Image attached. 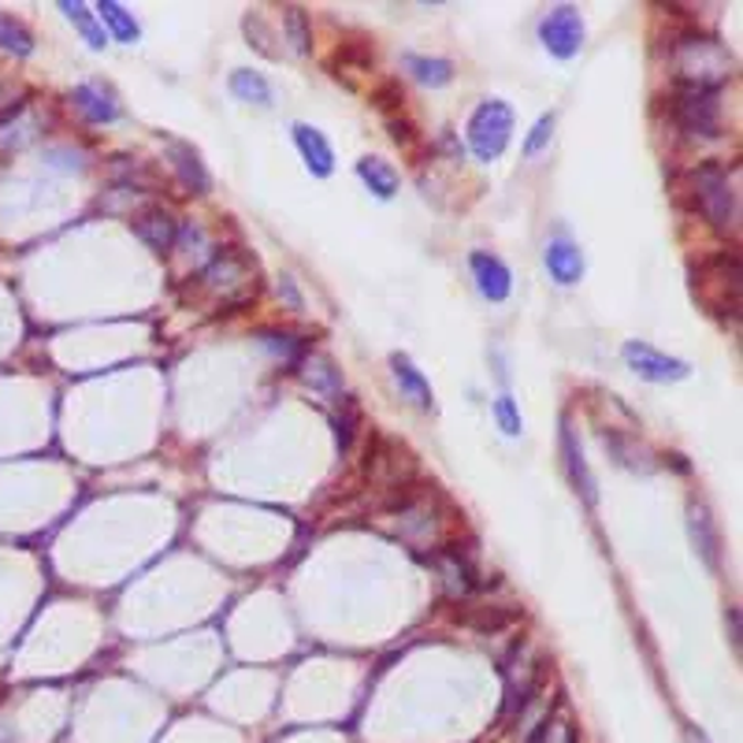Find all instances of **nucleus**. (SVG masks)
<instances>
[{"label":"nucleus","mask_w":743,"mask_h":743,"mask_svg":"<svg viewBox=\"0 0 743 743\" xmlns=\"http://www.w3.org/2000/svg\"><path fill=\"white\" fill-rule=\"evenodd\" d=\"M543 261H546L551 279L562 283V287H573V283H580V276H584V253H580V246H573L569 238H554L551 246H546Z\"/></svg>","instance_id":"15"},{"label":"nucleus","mask_w":743,"mask_h":743,"mask_svg":"<svg viewBox=\"0 0 743 743\" xmlns=\"http://www.w3.org/2000/svg\"><path fill=\"white\" fill-rule=\"evenodd\" d=\"M468 264H473V276H476V287H480V294L487 301H506L513 290V276L510 268H506L502 261L491 257V253H480L476 250L473 257H468Z\"/></svg>","instance_id":"10"},{"label":"nucleus","mask_w":743,"mask_h":743,"mask_svg":"<svg viewBox=\"0 0 743 743\" xmlns=\"http://www.w3.org/2000/svg\"><path fill=\"white\" fill-rule=\"evenodd\" d=\"M231 94L238 100H246V105H268L272 86L264 83V75H257V71H234V75H231Z\"/></svg>","instance_id":"22"},{"label":"nucleus","mask_w":743,"mask_h":743,"mask_svg":"<svg viewBox=\"0 0 743 743\" xmlns=\"http://www.w3.org/2000/svg\"><path fill=\"white\" fill-rule=\"evenodd\" d=\"M386 524H391L394 535H402L405 543H427V539H435V532H439L435 510L424 498H405V502H399L386 513Z\"/></svg>","instance_id":"9"},{"label":"nucleus","mask_w":743,"mask_h":743,"mask_svg":"<svg viewBox=\"0 0 743 743\" xmlns=\"http://www.w3.org/2000/svg\"><path fill=\"white\" fill-rule=\"evenodd\" d=\"M495 421H498V427H502L506 435H510V439H517V435L524 432L521 413H517V405H513L510 394H502V399L495 402Z\"/></svg>","instance_id":"30"},{"label":"nucleus","mask_w":743,"mask_h":743,"mask_svg":"<svg viewBox=\"0 0 743 743\" xmlns=\"http://www.w3.org/2000/svg\"><path fill=\"white\" fill-rule=\"evenodd\" d=\"M551 130H554V116H543V119H539L535 130H532V138L524 141V152H528V157H535V152L543 149L546 141H551Z\"/></svg>","instance_id":"31"},{"label":"nucleus","mask_w":743,"mask_h":743,"mask_svg":"<svg viewBox=\"0 0 743 743\" xmlns=\"http://www.w3.org/2000/svg\"><path fill=\"white\" fill-rule=\"evenodd\" d=\"M391 369H394V380H399V386H402V394L410 399L416 410H424V413H432L435 410V394H432V386H427V380L421 372H416V364L410 361V358H402V353H394L391 358Z\"/></svg>","instance_id":"16"},{"label":"nucleus","mask_w":743,"mask_h":743,"mask_svg":"<svg viewBox=\"0 0 743 743\" xmlns=\"http://www.w3.org/2000/svg\"><path fill=\"white\" fill-rule=\"evenodd\" d=\"M673 124L684 138H718L721 130L718 89L680 86L673 97Z\"/></svg>","instance_id":"5"},{"label":"nucleus","mask_w":743,"mask_h":743,"mask_svg":"<svg viewBox=\"0 0 743 743\" xmlns=\"http://www.w3.org/2000/svg\"><path fill=\"white\" fill-rule=\"evenodd\" d=\"M539 691V669L528 647H517L513 661H506V699H502V721L517 718L521 707Z\"/></svg>","instance_id":"8"},{"label":"nucleus","mask_w":743,"mask_h":743,"mask_svg":"<svg viewBox=\"0 0 743 743\" xmlns=\"http://www.w3.org/2000/svg\"><path fill=\"white\" fill-rule=\"evenodd\" d=\"M732 53L714 38L684 34L673 45V71L680 86H699V89H718L732 75Z\"/></svg>","instance_id":"2"},{"label":"nucleus","mask_w":743,"mask_h":743,"mask_svg":"<svg viewBox=\"0 0 743 743\" xmlns=\"http://www.w3.org/2000/svg\"><path fill=\"white\" fill-rule=\"evenodd\" d=\"M562 450H565V465H569V480H573L576 491L584 495L587 506H595V480H592V473H587L584 450H580L576 435L569 432V424H565V435H562Z\"/></svg>","instance_id":"18"},{"label":"nucleus","mask_w":743,"mask_h":743,"mask_svg":"<svg viewBox=\"0 0 743 743\" xmlns=\"http://www.w3.org/2000/svg\"><path fill=\"white\" fill-rule=\"evenodd\" d=\"M283 42H290V53L294 56H305L309 53V26H305V15L298 12V8H287L283 12Z\"/></svg>","instance_id":"25"},{"label":"nucleus","mask_w":743,"mask_h":743,"mask_svg":"<svg viewBox=\"0 0 743 743\" xmlns=\"http://www.w3.org/2000/svg\"><path fill=\"white\" fill-rule=\"evenodd\" d=\"M0 49H4V53H15V56H30V49H34L30 30L8 12H0Z\"/></svg>","instance_id":"24"},{"label":"nucleus","mask_w":743,"mask_h":743,"mask_svg":"<svg viewBox=\"0 0 743 743\" xmlns=\"http://www.w3.org/2000/svg\"><path fill=\"white\" fill-rule=\"evenodd\" d=\"M135 234L152 253L164 257V253L176 250V242H179V223L171 220V212H164V209H149L135 220Z\"/></svg>","instance_id":"12"},{"label":"nucleus","mask_w":743,"mask_h":743,"mask_svg":"<svg viewBox=\"0 0 743 743\" xmlns=\"http://www.w3.org/2000/svg\"><path fill=\"white\" fill-rule=\"evenodd\" d=\"M257 339H261L264 346H268L272 353H279V358H287V361H290V358H298V353L305 350L301 339H294L290 331H261Z\"/></svg>","instance_id":"28"},{"label":"nucleus","mask_w":743,"mask_h":743,"mask_svg":"<svg viewBox=\"0 0 743 743\" xmlns=\"http://www.w3.org/2000/svg\"><path fill=\"white\" fill-rule=\"evenodd\" d=\"M691 532H696L699 551L707 554V562H710V565H714V562H718V539H714V532H710V517H707V510H699V506H691Z\"/></svg>","instance_id":"27"},{"label":"nucleus","mask_w":743,"mask_h":743,"mask_svg":"<svg viewBox=\"0 0 743 743\" xmlns=\"http://www.w3.org/2000/svg\"><path fill=\"white\" fill-rule=\"evenodd\" d=\"M528 743H576V736H573V725H569L565 718H554L551 714V718L543 721V729H539Z\"/></svg>","instance_id":"29"},{"label":"nucleus","mask_w":743,"mask_h":743,"mask_svg":"<svg viewBox=\"0 0 743 743\" xmlns=\"http://www.w3.org/2000/svg\"><path fill=\"white\" fill-rule=\"evenodd\" d=\"M305 383L317 386V391L323 394H339V372H335V364L328 358H312L309 364H305Z\"/></svg>","instance_id":"26"},{"label":"nucleus","mask_w":743,"mask_h":743,"mask_svg":"<svg viewBox=\"0 0 743 743\" xmlns=\"http://www.w3.org/2000/svg\"><path fill=\"white\" fill-rule=\"evenodd\" d=\"M729 636H732V647L740 650V609L729 606Z\"/></svg>","instance_id":"32"},{"label":"nucleus","mask_w":743,"mask_h":743,"mask_svg":"<svg viewBox=\"0 0 743 743\" xmlns=\"http://www.w3.org/2000/svg\"><path fill=\"white\" fill-rule=\"evenodd\" d=\"M257 279H261L257 261L242 257V253H220V257H212L205 268L190 279L193 283L190 301L205 305L212 312L242 309V305L257 298Z\"/></svg>","instance_id":"1"},{"label":"nucleus","mask_w":743,"mask_h":743,"mask_svg":"<svg viewBox=\"0 0 743 743\" xmlns=\"http://www.w3.org/2000/svg\"><path fill=\"white\" fill-rule=\"evenodd\" d=\"M97 23H105L112 34H116L119 42H127V45L141 38L135 15H127V8L116 4V0H100V4H97Z\"/></svg>","instance_id":"20"},{"label":"nucleus","mask_w":743,"mask_h":743,"mask_svg":"<svg viewBox=\"0 0 743 743\" xmlns=\"http://www.w3.org/2000/svg\"><path fill=\"white\" fill-rule=\"evenodd\" d=\"M294 146H298L301 160H305V168H309L312 176H320V179H328V176H331V168H335V152H331V146H328V138H323L317 127H309V124H298V127H294Z\"/></svg>","instance_id":"13"},{"label":"nucleus","mask_w":743,"mask_h":743,"mask_svg":"<svg viewBox=\"0 0 743 743\" xmlns=\"http://www.w3.org/2000/svg\"><path fill=\"white\" fill-rule=\"evenodd\" d=\"M432 565L439 569V576H443V584H446V592H450V595H468L476 587V569H473V562H468L461 551H457V546L435 551Z\"/></svg>","instance_id":"14"},{"label":"nucleus","mask_w":743,"mask_h":743,"mask_svg":"<svg viewBox=\"0 0 743 743\" xmlns=\"http://www.w3.org/2000/svg\"><path fill=\"white\" fill-rule=\"evenodd\" d=\"M71 100H75V108L83 112L89 124H116L119 112H124V108H119L116 94H112L108 86H100V83L75 86V89H71Z\"/></svg>","instance_id":"11"},{"label":"nucleus","mask_w":743,"mask_h":743,"mask_svg":"<svg viewBox=\"0 0 743 743\" xmlns=\"http://www.w3.org/2000/svg\"><path fill=\"white\" fill-rule=\"evenodd\" d=\"M405 67L421 86H446L454 75V67L446 60H432V56H405Z\"/></svg>","instance_id":"23"},{"label":"nucleus","mask_w":743,"mask_h":743,"mask_svg":"<svg viewBox=\"0 0 743 743\" xmlns=\"http://www.w3.org/2000/svg\"><path fill=\"white\" fill-rule=\"evenodd\" d=\"M539 38H543L546 53H554L558 60H573L584 45V19L573 8H554L539 26Z\"/></svg>","instance_id":"7"},{"label":"nucleus","mask_w":743,"mask_h":743,"mask_svg":"<svg viewBox=\"0 0 743 743\" xmlns=\"http://www.w3.org/2000/svg\"><path fill=\"white\" fill-rule=\"evenodd\" d=\"M510 135H513V108L498 97L484 100L473 112V119H468V146H473L476 160H484V164L502 157L506 146H510Z\"/></svg>","instance_id":"4"},{"label":"nucleus","mask_w":743,"mask_h":743,"mask_svg":"<svg viewBox=\"0 0 743 743\" xmlns=\"http://www.w3.org/2000/svg\"><path fill=\"white\" fill-rule=\"evenodd\" d=\"M691 193H696V205L721 234H736L740 223V198H736V182L729 179V171L721 164H699L691 171Z\"/></svg>","instance_id":"3"},{"label":"nucleus","mask_w":743,"mask_h":743,"mask_svg":"<svg viewBox=\"0 0 743 743\" xmlns=\"http://www.w3.org/2000/svg\"><path fill=\"white\" fill-rule=\"evenodd\" d=\"M358 176L364 179V187H369L375 198L386 201V198H394V193H399V171H394L380 157H364L358 164Z\"/></svg>","instance_id":"19"},{"label":"nucleus","mask_w":743,"mask_h":743,"mask_svg":"<svg viewBox=\"0 0 743 743\" xmlns=\"http://www.w3.org/2000/svg\"><path fill=\"white\" fill-rule=\"evenodd\" d=\"M60 12H64L71 23L78 26V34L86 38V45L89 49H105L108 45V34L105 30H100V23H97V15L89 12L86 4H71V0H64V4H60Z\"/></svg>","instance_id":"21"},{"label":"nucleus","mask_w":743,"mask_h":743,"mask_svg":"<svg viewBox=\"0 0 743 743\" xmlns=\"http://www.w3.org/2000/svg\"><path fill=\"white\" fill-rule=\"evenodd\" d=\"M168 152H171V164H176V176H179L182 187L193 190V193H205L209 190V171H205V164H201V152L193 146H187V141H171Z\"/></svg>","instance_id":"17"},{"label":"nucleus","mask_w":743,"mask_h":743,"mask_svg":"<svg viewBox=\"0 0 743 743\" xmlns=\"http://www.w3.org/2000/svg\"><path fill=\"white\" fill-rule=\"evenodd\" d=\"M684 736H688V743H710L707 736H702V732H699V729H691V725L684 729Z\"/></svg>","instance_id":"33"},{"label":"nucleus","mask_w":743,"mask_h":743,"mask_svg":"<svg viewBox=\"0 0 743 743\" xmlns=\"http://www.w3.org/2000/svg\"><path fill=\"white\" fill-rule=\"evenodd\" d=\"M625 364L647 383H680L691 375L688 361L658 353L655 346H647V342H625Z\"/></svg>","instance_id":"6"}]
</instances>
